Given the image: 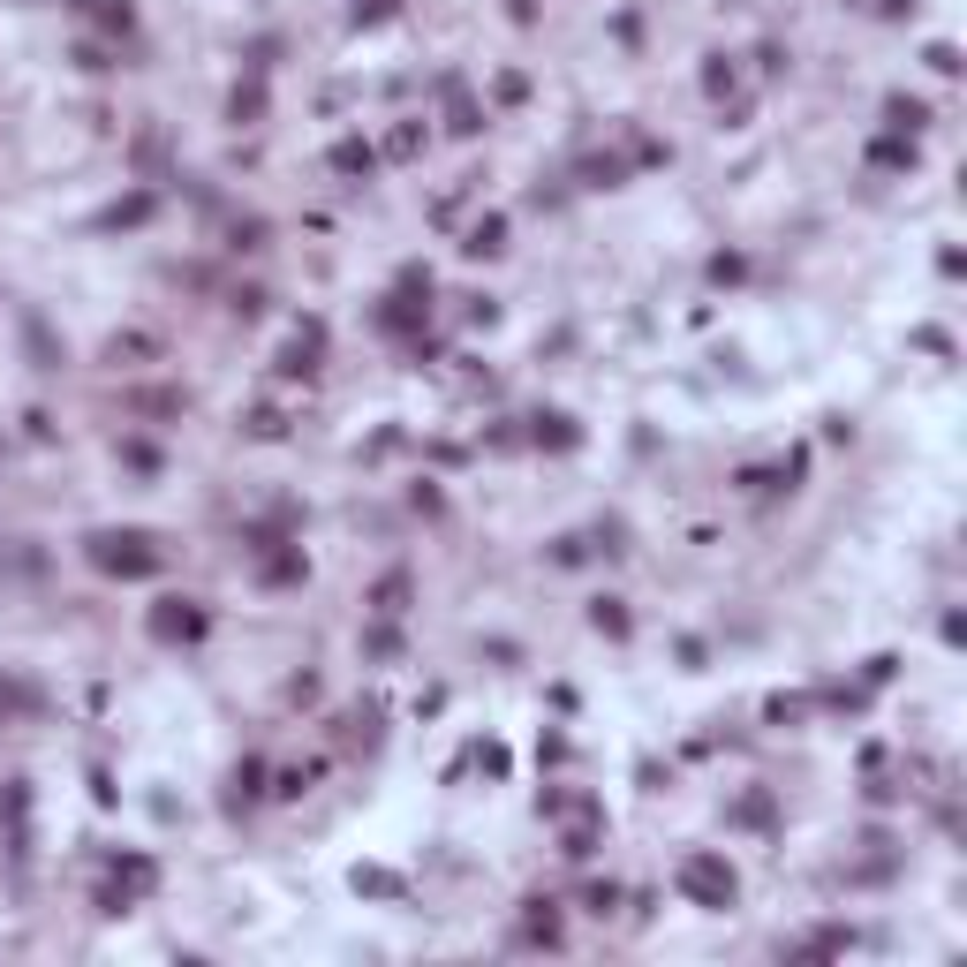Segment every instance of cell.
Returning <instances> with one entry per match:
<instances>
[{
	"mask_svg": "<svg viewBox=\"0 0 967 967\" xmlns=\"http://www.w3.org/2000/svg\"><path fill=\"white\" fill-rule=\"evenodd\" d=\"M152 635H159V643H197V635H204V605H189V597H167V605L152 612Z\"/></svg>",
	"mask_w": 967,
	"mask_h": 967,
	"instance_id": "cell-3",
	"label": "cell"
},
{
	"mask_svg": "<svg viewBox=\"0 0 967 967\" xmlns=\"http://www.w3.org/2000/svg\"><path fill=\"white\" fill-rule=\"evenodd\" d=\"M590 620H597V628H605V635H628V612L612 605V597H605V605H597V612H590Z\"/></svg>",
	"mask_w": 967,
	"mask_h": 967,
	"instance_id": "cell-9",
	"label": "cell"
},
{
	"mask_svg": "<svg viewBox=\"0 0 967 967\" xmlns=\"http://www.w3.org/2000/svg\"><path fill=\"white\" fill-rule=\"evenodd\" d=\"M106 356H114V363H136V356H159V340H144V333H114V340H106Z\"/></svg>",
	"mask_w": 967,
	"mask_h": 967,
	"instance_id": "cell-5",
	"label": "cell"
},
{
	"mask_svg": "<svg viewBox=\"0 0 967 967\" xmlns=\"http://www.w3.org/2000/svg\"><path fill=\"white\" fill-rule=\"evenodd\" d=\"M537 439H552V446H575V431H567V416H537Z\"/></svg>",
	"mask_w": 967,
	"mask_h": 967,
	"instance_id": "cell-10",
	"label": "cell"
},
{
	"mask_svg": "<svg viewBox=\"0 0 967 967\" xmlns=\"http://www.w3.org/2000/svg\"><path fill=\"white\" fill-rule=\"evenodd\" d=\"M499 235H507V220H476L461 250H469V257H492V250H499Z\"/></svg>",
	"mask_w": 967,
	"mask_h": 967,
	"instance_id": "cell-6",
	"label": "cell"
},
{
	"mask_svg": "<svg viewBox=\"0 0 967 967\" xmlns=\"http://www.w3.org/2000/svg\"><path fill=\"white\" fill-rule=\"evenodd\" d=\"M401 597H408V575H386V582H378V597H371V605H378V612H401Z\"/></svg>",
	"mask_w": 967,
	"mask_h": 967,
	"instance_id": "cell-8",
	"label": "cell"
},
{
	"mask_svg": "<svg viewBox=\"0 0 967 967\" xmlns=\"http://www.w3.org/2000/svg\"><path fill=\"white\" fill-rule=\"evenodd\" d=\"M333 167H340V174H371V144H340Z\"/></svg>",
	"mask_w": 967,
	"mask_h": 967,
	"instance_id": "cell-7",
	"label": "cell"
},
{
	"mask_svg": "<svg viewBox=\"0 0 967 967\" xmlns=\"http://www.w3.org/2000/svg\"><path fill=\"white\" fill-rule=\"evenodd\" d=\"M446 114H454V121H446V129H454V136H469L476 121H484V114H476V106H469V91H461V76H446Z\"/></svg>",
	"mask_w": 967,
	"mask_h": 967,
	"instance_id": "cell-4",
	"label": "cell"
},
{
	"mask_svg": "<svg viewBox=\"0 0 967 967\" xmlns=\"http://www.w3.org/2000/svg\"><path fill=\"white\" fill-rule=\"evenodd\" d=\"M91 560H99L106 575H159L167 552H159V537H144V529H106V537H91Z\"/></svg>",
	"mask_w": 967,
	"mask_h": 967,
	"instance_id": "cell-1",
	"label": "cell"
},
{
	"mask_svg": "<svg viewBox=\"0 0 967 967\" xmlns=\"http://www.w3.org/2000/svg\"><path fill=\"white\" fill-rule=\"evenodd\" d=\"M680 892L696 907H733V869L718 862V854H688L680 862Z\"/></svg>",
	"mask_w": 967,
	"mask_h": 967,
	"instance_id": "cell-2",
	"label": "cell"
},
{
	"mask_svg": "<svg viewBox=\"0 0 967 967\" xmlns=\"http://www.w3.org/2000/svg\"><path fill=\"white\" fill-rule=\"evenodd\" d=\"M386 8H393V0H356V16H371V23L386 16Z\"/></svg>",
	"mask_w": 967,
	"mask_h": 967,
	"instance_id": "cell-11",
	"label": "cell"
}]
</instances>
